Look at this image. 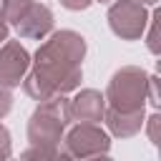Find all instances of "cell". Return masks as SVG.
<instances>
[{
	"instance_id": "cell-1",
	"label": "cell",
	"mask_w": 161,
	"mask_h": 161,
	"mask_svg": "<svg viewBox=\"0 0 161 161\" xmlns=\"http://www.w3.org/2000/svg\"><path fill=\"white\" fill-rule=\"evenodd\" d=\"M86 38L75 30H55L35 50L23 78V91L33 101L65 96L78 91L83 80Z\"/></svg>"
},
{
	"instance_id": "cell-2",
	"label": "cell",
	"mask_w": 161,
	"mask_h": 161,
	"mask_svg": "<svg viewBox=\"0 0 161 161\" xmlns=\"http://www.w3.org/2000/svg\"><path fill=\"white\" fill-rule=\"evenodd\" d=\"M73 123L70 106L65 96H53L38 101L35 111L28 118V148L20 153L23 158H55L60 138L65 128Z\"/></svg>"
},
{
	"instance_id": "cell-3",
	"label": "cell",
	"mask_w": 161,
	"mask_h": 161,
	"mask_svg": "<svg viewBox=\"0 0 161 161\" xmlns=\"http://www.w3.org/2000/svg\"><path fill=\"white\" fill-rule=\"evenodd\" d=\"M146 83H148V73L143 68H138V65L118 68L111 75L108 88L103 93L106 108H113V111H121V113L143 111V106H146Z\"/></svg>"
},
{
	"instance_id": "cell-4",
	"label": "cell",
	"mask_w": 161,
	"mask_h": 161,
	"mask_svg": "<svg viewBox=\"0 0 161 161\" xmlns=\"http://www.w3.org/2000/svg\"><path fill=\"white\" fill-rule=\"evenodd\" d=\"M58 153L65 158H98L111 153V133L101 128V123L73 121L58 146Z\"/></svg>"
},
{
	"instance_id": "cell-5",
	"label": "cell",
	"mask_w": 161,
	"mask_h": 161,
	"mask_svg": "<svg viewBox=\"0 0 161 161\" xmlns=\"http://www.w3.org/2000/svg\"><path fill=\"white\" fill-rule=\"evenodd\" d=\"M148 13L138 0H113L108 8V25L121 40H138L146 30Z\"/></svg>"
},
{
	"instance_id": "cell-6",
	"label": "cell",
	"mask_w": 161,
	"mask_h": 161,
	"mask_svg": "<svg viewBox=\"0 0 161 161\" xmlns=\"http://www.w3.org/2000/svg\"><path fill=\"white\" fill-rule=\"evenodd\" d=\"M30 68V53L20 45V40H3L0 43V88H18Z\"/></svg>"
},
{
	"instance_id": "cell-7",
	"label": "cell",
	"mask_w": 161,
	"mask_h": 161,
	"mask_svg": "<svg viewBox=\"0 0 161 161\" xmlns=\"http://www.w3.org/2000/svg\"><path fill=\"white\" fill-rule=\"evenodd\" d=\"M13 28L25 40H43V38H48L53 33V10L48 5L33 0L30 8L18 18V23Z\"/></svg>"
},
{
	"instance_id": "cell-8",
	"label": "cell",
	"mask_w": 161,
	"mask_h": 161,
	"mask_svg": "<svg viewBox=\"0 0 161 161\" xmlns=\"http://www.w3.org/2000/svg\"><path fill=\"white\" fill-rule=\"evenodd\" d=\"M70 106V118L73 121H88V123H101L103 121V111H106V98L101 91L93 88H83L73 96V101H68Z\"/></svg>"
},
{
	"instance_id": "cell-9",
	"label": "cell",
	"mask_w": 161,
	"mask_h": 161,
	"mask_svg": "<svg viewBox=\"0 0 161 161\" xmlns=\"http://www.w3.org/2000/svg\"><path fill=\"white\" fill-rule=\"evenodd\" d=\"M143 118H146L143 111H131V113H121V111H113V108L103 111V121L108 126V133L116 136V138H131V136H136L143 128Z\"/></svg>"
},
{
	"instance_id": "cell-10",
	"label": "cell",
	"mask_w": 161,
	"mask_h": 161,
	"mask_svg": "<svg viewBox=\"0 0 161 161\" xmlns=\"http://www.w3.org/2000/svg\"><path fill=\"white\" fill-rule=\"evenodd\" d=\"M30 3H33V0H3V3H0V10H3L8 25H15L18 18L30 8Z\"/></svg>"
},
{
	"instance_id": "cell-11",
	"label": "cell",
	"mask_w": 161,
	"mask_h": 161,
	"mask_svg": "<svg viewBox=\"0 0 161 161\" xmlns=\"http://www.w3.org/2000/svg\"><path fill=\"white\" fill-rule=\"evenodd\" d=\"M158 20H161V10L156 8L151 15H148V35H146V48L151 50V55H158L161 50V43H158Z\"/></svg>"
},
{
	"instance_id": "cell-12",
	"label": "cell",
	"mask_w": 161,
	"mask_h": 161,
	"mask_svg": "<svg viewBox=\"0 0 161 161\" xmlns=\"http://www.w3.org/2000/svg\"><path fill=\"white\" fill-rule=\"evenodd\" d=\"M143 128H146L148 141L158 148V146H161V116H158V113H151L148 118H143Z\"/></svg>"
},
{
	"instance_id": "cell-13",
	"label": "cell",
	"mask_w": 161,
	"mask_h": 161,
	"mask_svg": "<svg viewBox=\"0 0 161 161\" xmlns=\"http://www.w3.org/2000/svg\"><path fill=\"white\" fill-rule=\"evenodd\" d=\"M146 101H148L153 108L161 106V101H158V78H156V75H148V83H146Z\"/></svg>"
},
{
	"instance_id": "cell-14",
	"label": "cell",
	"mask_w": 161,
	"mask_h": 161,
	"mask_svg": "<svg viewBox=\"0 0 161 161\" xmlns=\"http://www.w3.org/2000/svg\"><path fill=\"white\" fill-rule=\"evenodd\" d=\"M13 156V141H10V131L8 126L0 123V158H10Z\"/></svg>"
},
{
	"instance_id": "cell-15",
	"label": "cell",
	"mask_w": 161,
	"mask_h": 161,
	"mask_svg": "<svg viewBox=\"0 0 161 161\" xmlns=\"http://www.w3.org/2000/svg\"><path fill=\"white\" fill-rule=\"evenodd\" d=\"M13 108V93L8 88H0V118H5Z\"/></svg>"
},
{
	"instance_id": "cell-16",
	"label": "cell",
	"mask_w": 161,
	"mask_h": 161,
	"mask_svg": "<svg viewBox=\"0 0 161 161\" xmlns=\"http://www.w3.org/2000/svg\"><path fill=\"white\" fill-rule=\"evenodd\" d=\"M91 3L93 0H60V5L68 10H86V8H91Z\"/></svg>"
},
{
	"instance_id": "cell-17",
	"label": "cell",
	"mask_w": 161,
	"mask_h": 161,
	"mask_svg": "<svg viewBox=\"0 0 161 161\" xmlns=\"http://www.w3.org/2000/svg\"><path fill=\"white\" fill-rule=\"evenodd\" d=\"M8 35H10V25H8V20H5V15H3V10H0V43L8 40Z\"/></svg>"
},
{
	"instance_id": "cell-18",
	"label": "cell",
	"mask_w": 161,
	"mask_h": 161,
	"mask_svg": "<svg viewBox=\"0 0 161 161\" xmlns=\"http://www.w3.org/2000/svg\"><path fill=\"white\" fill-rule=\"evenodd\" d=\"M138 3H141V5H156L158 0H138Z\"/></svg>"
},
{
	"instance_id": "cell-19",
	"label": "cell",
	"mask_w": 161,
	"mask_h": 161,
	"mask_svg": "<svg viewBox=\"0 0 161 161\" xmlns=\"http://www.w3.org/2000/svg\"><path fill=\"white\" fill-rule=\"evenodd\" d=\"M98 3H111V0H98Z\"/></svg>"
}]
</instances>
